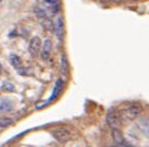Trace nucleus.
<instances>
[{
    "instance_id": "8",
    "label": "nucleus",
    "mask_w": 149,
    "mask_h": 147,
    "mask_svg": "<svg viewBox=\"0 0 149 147\" xmlns=\"http://www.w3.org/2000/svg\"><path fill=\"white\" fill-rule=\"evenodd\" d=\"M55 30H56V34L59 40H62L64 37V21L62 17H58L56 20V24H55Z\"/></svg>"
},
{
    "instance_id": "17",
    "label": "nucleus",
    "mask_w": 149,
    "mask_h": 147,
    "mask_svg": "<svg viewBox=\"0 0 149 147\" xmlns=\"http://www.w3.org/2000/svg\"><path fill=\"white\" fill-rule=\"evenodd\" d=\"M1 1H2V0H0V2H1Z\"/></svg>"
},
{
    "instance_id": "1",
    "label": "nucleus",
    "mask_w": 149,
    "mask_h": 147,
    "mask_svg": "<svg viewBox=\"0 0 149 147\" xmlns=\"http://www.w3.org/2000/svg\"><path fill=\"white\" fill-rule=\"evenodd\" d=\"M141 106L138 105V104H132V105H129L124 107L123 110L120 112V115H121V119L125 120V121H133L136 120L138 116L140 115L141 113Z\"/></svg>"
},
{
    "instance_id": "6",
    "label": "nucleus",
    "mask_w": 149,
    "mask_h": 147,
    "mask_svg": "<svg viewBox=\"0 0 149 147\" xmlns=\"http://www.w3.org/2000/svg\"><path fill=\"white\" fill-rule=\"evenodd\" d=\"M138 125L140 127V130L143 132V135L149 138V118H141L138 121Z\"/></svg>"
},
{
    "instance_id": "13",
    "label": "nucleus",
    "mask_w": 149,
    "mask_h": 147,
    "mask_svg": "<svg viewBox=\"0 0 149 147\" xmlns=\"http://www.w3.org/2000/svg\"><path fill=\"white\" fill-rule=\"evenodd\" d=\"M12 123H13L12 119H9V118H2V119H0V129L1 128H6V127L10 125Z\"/></svg>"
},
{
    "instance_id": "7",
    "label": "nucleus",
    "mask_w": 149,
    "mask_h": 147,
    "mask_svg": "<svg viewBox=\"0 0 149 147\" xmlns=\"http://www.w3.org/2000/svg\"><path fill=\"white\" fill-rule=\"evenodd\" d=\"M51 40L50 39H46L43 45H42V58L43 60H48L49 58V55L51 52Z\"/></svg>"
},
{
    "instance_id": "16",
    "label": "nucleus",
    "mask_w": 149,
    "mask_h": 147,
    "mask_svg": "<svg viewBox=\"0 0 149 147\" xmlns=\"http://www.w3.org/2000/svg\"><path fill=\"white\" fill-rule=\"evenodd\" d=\"M0 72H1V66H0Z\"/></svg>"
},
{
    "instance_id": "3",
    "label": "nucleus",
    "mask_w": 149,
    "mask_h": 147,
    "mask_svg": "<svg viewBox=\"0 0 149 147\" xmlns=\"http://www.w3.org/2000/svg\"><path fill=\"white\" fill-rule=\"evenodd\" d=\"M51 135L59 143H66L71 139V132L65 128H57V129L52 130Z\"/></svg>"
},
{
    "instance_id": "2",
    "label": "nucleus",
    "mask_w": 149,
    "mask_h": 147,
    "mask_svg": "<svg viewBox=\"0 0 149 147\" xmlns=\"http://www.w3.org/2000/svg\"><path fill=\"white\" fill-rule=\"evenodd\" d=\"M106 121L108 123V125L112 128V129H118L121 127V123H122V119H121V115L117 111L115 110H109L107 113V116H106Z\"/></svg>"
},
{
    "instance_id": "10",
    "label": "nucleus",
    "mask_w": 149,
    "mask_h": 147,
    "mask_svg": "<svg viewBox=\"0 0 149 147\" xmlns=\"http://www.w3.org/2000/svg\"><path fill=\"white\" fill-rule=\"evenodd\" d=\"M62 88H63V80H61V79H59V80H57V83H56V86H55L54 92H52V95H51V97H50L49 102H51L52 99H55V98L59 95V92H61Z\"/></svg>"
},
{
    "instance_id": "14",
    "label": "nucleus",
    "mask_w": 149,
    "mask_h": 147,
    "mask_svg": "<svg viewBox=\"0 0 149 147\" xmlns=\"http://www.w3.org/2000/svg\"><path fill=\"white\" fill-rule=\"evenodd\" d=\"M1 90H3V91H14L15 90V87L13 86L12 83H9V82H5L1 86Z\"/></svg>"
},
{
    "instance_id": "9",
    "label": "nucleus",
    "mask_w": 149,
    "mask_h": 147,
    "mask_svg": "<svg viewBox=\"0 0 149 147\" xmlns=\"http://www.w3.org/2000/svg\"><path fill=\"white\" fill-rule=\"evenodd\" d=\"M14 104L9 99H0V112H12Z\"/></svg>"
},
{
    "instance_id": "11",
    "label": "nucleus",
    "mask_w": 149,
    "mask_h": 147,
    "mask_svg": "<svg viewBox=\"0 0 149 147\" xmlns=\"http://www.w3.org/2000/svg\"><path fill=\"white\" fill-rule=\"evenodd\" d=\"M61 70H62V73L64 75L68 73V63H67V58L65 55L62 56V63H61Z\"/></svg>"
},
{
    "instance_id": "15",
    "label": "nucleus",
    "mask_w": 149,
    "mask_h": 147,
    "mask_svg": "<svg viewBox=\"0 0 149 147\" xmlns=\"http://www.w3.org/2000/svg\"><path fill=\"white\" fill-rule=\"evenodd\" d=\"M46 2H48L50 5H55L57 2V0H46Z\"/></svg>"
},
{
    "instance_id": "5",
    "label": "nucleus",
    "mask_w": 149,
    "mask_h": 147,
    "mask_svg": "<svg viewBox=\"0 0 149 147\" xmlns=\"http://www.w3.org/2000/svg\"><path fill=\"white\" fill-rule=\"evenodd\" d=\"M112 136H113L114 143H115L117 146H129V145L126 144V141L124 140V137L122 135V132H121L118 129H112Z\"/></svg>"
},
{
    "instance_id": "12",
    "label": "nucleus",
    "mask_w": 149,
    "mask_h": 147,
    "mask_svg": "<svg viewBox=\"0 0 149 147\" xmlns=\"http://www.w3.org/2000/svg\"><path fill=\"white\" fill-rule=\"evenodd\" d=\"M10 63H12V65L14 67H19V65H21V58L17 56V55H15V54H12L10 55Z\"/></svg>"
},
{
    "instance_id": "4",
    "label": "nucleus",
    "mask_w": 149,
    "mask_h": 147,
    "mask_svg": "<svg viewBox=\"0 0 149 147\" xmlns=\"http://www.w3.org/2000/svg\"><path fill=\"white\" fill-rule=\"evenodd\" d=\"M42 47V42L40 37H33L30 41V46H29V51L32 56H38L39 51Z\"/></svg>"
}]
</instances>
